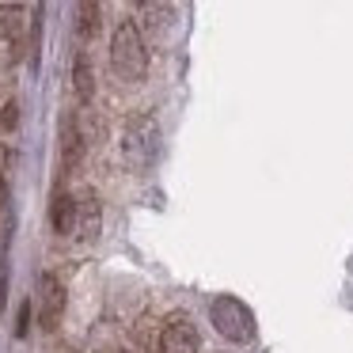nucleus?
<instances>
[{
    "instance_id": "nucleus-10",
    "label": "nucleus",
    "mask_w": 353,
    "mask_h": 353,
    "mask_svg": "<svg viewBox=\"0 0 353 353\" xmlns=\"http://www.w3.org/2000/svg\"><path fill=\"white\" fill-rule=\"evenodd\" d=\"M103 228V209H99V198L95 194H84L80 198V216H77V236L84 239H95Z\"/></svg>"
},
{
    "instance_id": "nucleus-9",
    "label": "nucleus",
    "mask_w": 353,
    "mask_h": 353,
    "mask_svg": "<svg viewBox=\"0 0 353 353\" xmlns=\"http://www.w3.org/2000/svg\"><path fill=\"white\" fill-rule=\"evenodd\" d=\"M72 92H77V99H80V103H92V95H95L92 57H88L84 50H77V57H72Z\"/></svg>"
},
{
    "instance_id": "nucleus-13",
    "label": "nucleus",
    "mask_w": 353,
    "mask_h": 353,
    "mask_svg": "<svg viewBox=\"0 0 353 353\" xmlns=\"http://www.w3.org/2000/svg\"><path fill=\"white\" fill-rule=\"evenodd\" d=\"M16 122H19V103H16V99H8L4 107H0V130L12 133V130H16Z\"/></svg>"
},
{
    "instance_id": "nucleus-14",
    "label": "nucleus",
    "mask_w": 353,
    "mask_h": 353,
    "mask_svg": "<svg viewBox=\"0 0 353 353\" xmlns=\"http://www.w3.org/2000/svg\"><path fill=\"white\" fill-rule=\"evenodd\" d=\"M27 323H31V300H27L23 312H19V327H16V334H27Z\"/></svg>"
},
{
    "instance_id": "nucleus-5",
    "label": "nucleus",
    "mask_w": 353,
    "mask_h": 353,
    "mask_svg": "<svg viewBox=\"0 0 353 353\" xmlns=\"http://www.w3.org/2000/svg\"><path fill=\"white\" fill-rule=\"evenodd\" d=\"M65 312V289L61 281H57L54 274H42V285H39V319L46 330L57 327V319H61Z\"/></svg>"
},
{
    "instance_id": "nucleus-4",
    "label": "nucleus",
    "mask_w": 353,
    "mask_h": 353,
    "mask_svg": "<svg viewBox=\"0 0 353 353\" xmlns=\"http://www.w3.org/2000/svg\"><path fill=\"white\" fill-rule=\"evenodd\" d=\"M198 327L190 323V315H171L160 330V350L163 353H198Z\"/></svg>"
},
{
    "instance_id": "nucleus-11",
    "label": "nucleus",
    "mask_w": 353,
    "mask_h": 353,
    "mask_svg": "<svg viewBox=\"0 0 353 353\" xmlns=\"http://www.w3.org/2000/svg\"><path fill=\"white\" fill-rule=\"evenodd\" d=\"M27 27V8L23 4H0V42H16Z\"/></svg>"
},
{
    "instance_id": "nucleus-7",
    "label": "nucleus",
    "mask_w": 353,
    "mask_h": 353,
    "mask_svg": "<svg viewBox=\"0 0 353 353\" xmlns=\"http://www.w3.org/2000/svg\"><path fill=\"white\" fill-rule=\"evenodd\" d=\"M77 216H80V201L69 198L65 190H57L54 201H50V224H54V232H57V236L77 232Z\"/></svg>"
},
{
    "instance_id": "nucleus-6",
    "label": "nucleus",
    "mask_w": 353,
    "mask_h": 353,
    "mask_svg": "<svg viewBox=\"0 0 353 353\" xmlns=\"http://www.w3.org/2000/svg\"><path fill=\"white\" fill-rule=\"evenodd\" d=\"M84 133H80V114L77 110H69L65 114V122H61V168L65 171H72L80 163V156H84Z\"/></svg>"
},
{
    "instance_id": "nucleus-3",
    "label": "nucleus",
    "mask_w": 353,
    "mask_h": 353,
    "mask_svg": "<svg viewBox=\"0 0 353 353\" xmlns=\"http://www.w3.org/2000/svg\"><path fill=\"white\" fill-rule=\"evenodd\" d=\"M209 319H213V327L221 330L228 342H247V338H254V315H251V307L236 296H216L213 304H209Z\"/></svg>"
},
{
    "instance_id": "nucleus-15",
    "label": "nucleus",
    "mask_w": 353,
    "mask_h": 353,
    "mask_svg": "<svg viewBox=\"0 0 353 353\" xmlns=\"http://www.w3.org/2000/svg\"><path fill=\"white\" fill-rule=\"evenodd\" d=\"M8 163H12V152L0 145V183H4V168H8Z\"/></svg>"
},
{
    "instance_id": "nucleus-12",
    "label": "nucleus",
    "mask_w": 353,
    "mask_h": 353,
    "mask_svg": "<svg viewBox=\"0 0 353 353\" xmlns=\"http://www.w3.org/2000/svg\"><path fill=\"white\" fill-rule=\"evenodd\" d=\"M95 31H99V4H92V0H80V4H77V34L88 42Z\"/></svg>"
},
{
    "instance_id": "nucleus-1",
    "label": "nucleus",
    "mask_w": 353,
    "mask_h": 353,
    "mask_svg": "<svg viewBox=\"0 0 353 353\" xmlns=\"http://www.w3.org/2000/svg\"><path fill=\"white\" fill-rule=\"evenodd\" d=\"M110 69L122 80H145L148 72V42L141 39V27L122 19L110 34Z\"/></svg>"
},
{
    "instance_id": "nucleus-8",
    "label": "nucleus",
    "mask_w": 353,
    "mask_h": 353,
    "mask_svg": "<svg viewBox=\"0 0 353 353\" xmlns=\"http://www.w3.org/2000/svg\"><path fill=\"white\" fill-rule=\"evenodd\" d=\"M141 16H148V19H145L148 39H152V42H163V39H168V27H175L179 8H175V4H141Z\"/></svg>"
},
{
    "instance_id": "nucleus-2",
    "label": "nucleus",
    "mask_w": 353,
    "mask_h": 353,
    "mask_svg": "<svg viewBox=\"0 0 353 353\" xmlns=\"http://www.w3.org/2000/svg\"><path fill=\"white\" fill-rule=\"evenodd\" d=\"M118 152H122V163L130 171H145L148 163L160 156V125H156V118L152 114H133L122 130Z\"/></svg>"
}]
</instances>
